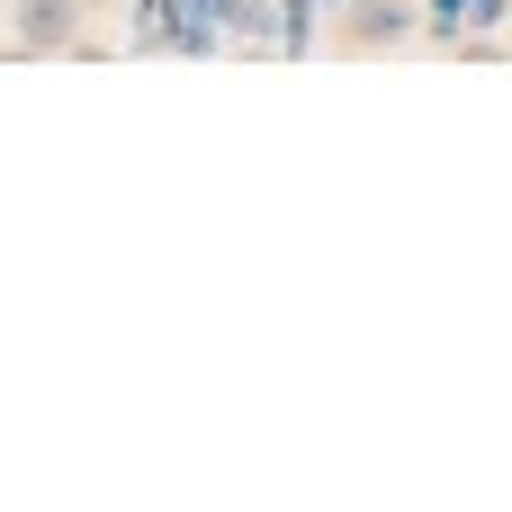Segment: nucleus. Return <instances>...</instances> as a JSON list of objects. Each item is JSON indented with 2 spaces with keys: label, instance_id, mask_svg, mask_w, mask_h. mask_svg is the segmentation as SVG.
<instances>
[{
  "label": "nucleus",
  "instance_id": "nucleus-4",
  "mask_svg": "<svg viewBox=\"0 0 512 512\" xmlns=\"http://www.w3.org/2000/svg\"><path fill=\"white\" fill-rule=\"evenodd\" d=\"M315 18H324L315 0H279V36H270V54H306V45H315Z\"/></svg>",
  "mask_w": 512,
  "mask_h": 512
},
{
  "label": "nucleus",
  "instance_id": "nucleus-3",
  "mask_svg": "<svg viewBox=\"0 0 512 512\" xmlns=\"http://www.w3.org/2000/svg\"><path fill=\"white\" fill-rule=\"evenodd\" d=\"M225 36H234V45H270V36H279V0H234V9H225Z\"/></svg>",
  "mask_w": 512,
  "mask_h": 512
},
{
  "label": "nucleus",
  "instance_id": "nucleus-1",
  "mask_svg": "<svg viewBox=\"0 0 512 512\" xmlns=\"http://www.w3.org/2000/svg\"><path fill=\"white\" fill-rule=\"evenodd\" d=\"M90 0H9V54H63Z\"/></svg>",
  "mask_w": 512,
  "mask_h": 512
},
{
  "label": "nucleus",
  "instance_id": "nucleus-9",
  "mask_svg": "<svg viewBox=\"0 0 512 512\" xmlns=\"http://www.w3.org/2000/svg\"><path fill=\"white\" fill-rule=\"evenodd\" d=\"M315 9H333V18H342V9H351V0H315Z\"/></svg>",
  "mask_w": 512,
  "mask_h": 512
},
{
  "label": "nucleus",
  "instance_id": "nucleus-7",
  "mask_svg": "<svg viewBox=\"0 0 512 512\" xmlns=\"http://www.w3.org/2000/svg\"><path fill=\"white\" fill-rule=\"evenodd\" d=\"M504 18H512V0H468V36H495Z\"/></svg>",
  "mask_w": 512,
  "mask_h": 512
},
{
  "label": "nucleus",
  "instance_id": "nucleus-8",
  "mask_svg": "<svg viewBox=\"0 0 512 512\" xmlns=\"http://www.w3.org/2000/svg\"><path fill=\"white\" fill-rule=\"evenodd\" d=\"M171 9H180V18H198V27H225V9H234V0H171Z\"/></svg>",
  "mask_w": 512,
  "mask_h": 512
},
{
  "label": "nucleus",
  "instance_id": "nucleus-5",
  "mask_svg": "<svg viewBox=\"0 0 512 512\" xmlns=\"http://www.w3.org/2000/svg\"><path fill=\"white\" fill-rule=\"evenodd\" d=\"M171 18H180L171 0H135V18H126V45H135V54H162V36H171Z\"/></svg>",
  "mask_w": 512,
  "mask_h": 512
},
{
  "label": "nucleus",
  "instance_id": "nucleus-2",
  "mask_svg": "<svg viewBox=\"0 0 512 512\" xmlns=\"http://www.w3.org/2000/svg\"><path fill=\"white\" fill-rule=\"evenodd\" d=\"M423 27V0H351L342 9V36L351 45H405Z\"/></svg>",
  "mask_w": 512,
  "mask_h": 512
},
{
  "label": "nucleus",
  "instance_id": "nucleus-6",
  "mask_svg": "<svg viewBox=\"0 0 512 512\" xmlns=\"http://www.w3.org/2000/svg\"><path fill=\"white\" fill-rule=\"evenodd\" d=\"M414 36H441V45H459L468 36V0H423V27Z\"/></svg>",
  "mask_w": 512,
  "mask_h": 512
}]
</instances>
